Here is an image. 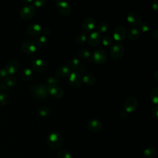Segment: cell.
<instances>
[{
  "label": "cell",
  "mask_w": 158,
  "mask_h": 158,
  "mask_svg": "<svg viewBox=\"0 0 158 158\" xmlns=\"http://www.w3.org/2000/svg\"><path fill=\"white\" fill-rule=\"evenodd\" d=\"M59 82V80L54 76H51L47 79V83L48 85H57Z\"/></svg>",
  "instance_id": "cell-37"
},
{
  "label": "cell",
  "mask_w": 158,
  "mask_h": 158,
  "mask_svg": "<svg viewBox=\"0 0 158 158\" xmlns=\"http://www.w3.org/2000/svg\"><path fill=\"white\" fill-rule=\"evenodd\" d=\"M139 25V31L143 33H146L149 30V25L146 22L141 23Z\"/></svg>",
  "instance_id": "cell-35"
},
{
  "label": "cell",
  "mask_w": 158,
  "mask_h": 158,
  "mask_svg": "<svg viewBox=\"0 0 158 158\" xmlns=\"http://www.w3.org/2000/svg\"><path fill=\"white\" fill-rule=\"evenodd\" d=\"M41 33L44 35V36H47L51 34V30L49 28H44L41 30Z\"/></svg>",
  "instance_id": "cell-40"
},
{
  "label": "cell",
  "mask_w": 158,
  "mask_h": 158,
  "mask_svg": "<svg viewBox=\"0 0 158 158\" xmlns=\"http://www.w3.org/2000/svg\"><path fill=\"white\" fill-rule=\"evenodd\" d=\"M56 5L59 12L62 15L67 16L70 14L71 7L67 2L65 1H57Z\"/></svg>",
  "instance_id": "cell-14"
},
{
  "label": "cell",
  "mask_w": 158,
  "mask_h": 158,
  "mask_svg": "<svg viewBox=\"0 0 158 158\" xmlns=\"http://www.w3.org/2000/svg\"><path fill=\"white\" fill-rule=\"evenodd\" d=\"M125 49L123 45L117 43L114 44L110 51L112 57L114 59H119L122 58L124 54Z\"/></svg>",
  "instance_id": "cell-6"
},
{
  "label": "cell",
  "mask_w": 158,
  "mask_h": 158,
  "mask_svg": "<svg viewBox=\"0 0 158 158\" xmlns=\"http://www.w3.org/2000/svg\"><path fill=\"white\" fill-rule=\"evenodd\" d=\"M22 50L27 54H32L37 50L36 44L31 41H27L22 44Z\"/></svg>",
  "instance_id": "cell-12"
},
{
  "label": "cell",
  "mask_w": 158,
  "mask_h": 158,
  "mask_svg": "<svg viewBox=\"0 0 158 158\" xmlns=\"http://www.w3.org/2000/svg\"><path fill=\"white\" fill-rule=\"evenodd\" d=\"M157 74H158V71H157V70H156V72H155V74H154V75H155V78H156V80H158V78H157Z\"/></svg>",
  "instance_id": "cell-44"
},
{
  "label": "cell",
  "mask_w": 158,
  "mask_h": 158,
  "mask_svg": "<svg viewBox=\"0 0 158 158\" xmlns=\"http://www.w3.org/2000/svg\"><path fill=\"white\" fill-rule=\"evenodd\" d=\"M32 66L33 69L39 73H43L48 69L47 63L43 59H36L32 62Z\"/></svg>",
  "instance_id": "cell-11"
},
{
  "label": "cell",
  "mask_w": 158,
  "mask_h": 158,
  "mask_svg": "<svg viewBox=\"0 0 158 158\" xmlns=\"http://www.w3.org/2000/svg\"><path fill=\"white\" fill-rule=\"evenodd\" d=\"M20 76L25 81H30L33 76L31 70L29 68H24L20 72Z\"/></svg>",
  "instance_id": "cell-22"
},
{
  "label": "cell",
  "mask_w": 158,
  "mask_h": 158,
  "mask_svg": "<svg viewBox=\"0 0 158 158\" xmlns=\"http://www.w3.org/2000/svg\"><path fill=\"white\" fill-rule=\"evenodd\" d=\"M138 107V101L133 97L128 98L124 102V108L127 113H131Z\"/></svg>",
  "instance_id": "cell-10"
},
{
  "label": "cell",
  "mask_w": 158,
  "mask_h": 158,
  "mask_svg": "<svg viewBox=\"0 0 158 158\" xmlns=\"http://www.w3.org/2000/svg\"><path fill=\"white\" fill-rule=\"evenodd\" d=\"M48 93L56 99H60L64 95L62 89L57 85H49L47 86Z\"/></svg>",
  "instance_id": "cell-8"
},
{
  "label": "cell",
  "mask_w": 158,
  "mask_h": 158,
  "mask_svg": "<svg viewBox=\"0 0 158 158\" xmlns=\"http://www.w3.org/2000/svg\"><path fill=\"white\" fill-rule=\"evenodd\" d=\"M35 12L36 10L34 6L30 4H25L20 9V15L23 19L28 20L34 16Z\"/></svg>",
  "instance_id": "cell-3"
},
{
  "label": "cell",
  "mask_w": 158,
  "mask_h": 158,
  "mask_svg": "<svg viewBox=\"0 0 158 158\" xmlns=\"http://www.w3.org/2000/svg\"><path fill=\"white\" fill-rule=\"evenodd\" d=\"M20 64L19 62L16 60H12L9 61L6 66H5V70L8 73L9 75H13L19 69Z\"/></svg>",
  "instance_id": "cell-13"
},
{
  "label": "cell",
  "mask_w": 158,
  "mask_h": 158,
  "mask_svg": "<svg viewBox=\"0 0 158 158\" xmlns=\"http://www.w3.org/2000/svg\"><path fill=\"white\" fill-rule=\"evenodd\" d=\"M143 154L145 158H154L157 154V151L154 147H148L143 151Z\"/></svg>",
  "instance_id": "cell-23"
},
{
  "label": "cell",
  "mask_w": 158,
  "mask_h": 158,
  "mask_svg": "<svg viewBox=\"0 0 158 158\" xmlns=\"http://www.w3.org/2000/svg\"><path fill=\"white\" fill-rule=\"evenodd\" d=\"M127 36V30L123 26H119L115 28L112 33L114 40L117 42L123 41Z\"/></svg>",
  "instance_id": "cell-7"
},
{
  "label": "cell",
  "mask_w": 158,
  "mask_h": 158,
  "mask_svg": "<svg viewBox=\"0 0 158 158\" xmlns=\"http://www.w3.org/2000/svg\"><path fill=\"white\" fill-rule=\"evenodd\" d=\"M42 28L38 23H33L29 25L27 29V34L30 36H38L41 33Z\"/></svg>",
  "instance_id": "cell-17"
},
{
  "label": "cell",
  "mask_w": 158,
  "mask_h": 158,
  "mask_svg": "<svg viewBox=\"0 0 158 158\" xmlns=\"http://www.w3.org/2000/svg\"><path fill=\"white\" fill-rule=\"evenodd\" d=\"M127 20L128 23L133 27L138 26L141 23V18L140 15L135 12L129 13L127 17Z\"/></svg>",
  "instance_id": "cell-15"
},
{
  "label": "cell",
  "mask_w": 158,
  "mask_h": 158,
  "mask_svg": "<svg viewBox=\"0 0 158 158\" xmlns=\"http://www.w3.org/2000/svg\"><path fill=\"white\" fill-rule=\"evenodd\" d=\"M4 83L7 88L12 87L16 83V78L14 76L8 75L6 78H5Z\"/></svg>",
  "instance_id": "cell-25"
},
{
  "label": "cell",
  "mask_w": 158,
  "mask_h": 158,
  "mask_svg": "<svg viewBox=\"0 0 158 158\" xmlns=\"http://www.w3.org/2000/svg\"><path fill=\"white\" fill-rule=\"evenodd\" d=\"M140 33L141 32L136 27H131L128 29V31H127V37L131 41H135L138 39L140 36Z\"/></svg>",
  "instance_id": "cell-21"
},
{
  "label": "cell",
  "mask_w": 158,
  "mask_h": 158,
  "mask_svg": "<svg viewBox=\"0 0 158 158\" xmlns=\"http://www.w3.org/2000/svg\"><path fill=\"white\" fill-rule=\"evenodd\" d=\"M48 39L46 36L42 35L40 37H39L37 40V44L40 46V47H43L44 45H46L48 43Z\"/></svg>",
  "instance_id": "cell-34"
},
{
  "label": "cell",
  "mask_w": 158,
  "mask_h": 158,
  "mask_svg": "<svg viewBox=\"0 0 158 158\" xmlns=\"http://www.w3.org/2000/svg\"><path fill=\"white\" fill-rule=\"evenodd\" d=\"M46 0H33V4L35 7L37 8H40L43 7L46 4Z\"/></svg>",
  "instance_id": "cell-36"
},
{
  "label": "cell",
  "mask_w": 158,
  "mask_h": 158,
  "mask_svg": "<svg viewBox=\"0 0 158 158\" xmlns=\"http://www.w3.org/2000/svg\"><path fill=\"white\" fill-rule=\"evenodd\" d=\"M152 115L155 119L158 118V106H156L152 110Z\"/></svg>",
  "instance_id": "cell-38"
},
{
  "label": "cell",
  "mask_w": 158,
  "mask_h": 158,
  "mask_svg": "<svg viewBox=\"0 0 158 158\" xmlns=\"http://www.w3.org/2000/svg\"><path fill=\"white\" fill-rule=\"evenodd\" d=\"M101 42L104 46H109L113 43V38L109 35H104L102 37Z\"/></svg>",
  "instance_id": "cell-29"
},
{
  "label": "cell",
  "mask_w": 158,
  "mask_h": 158,
  "mask_svg": "<svg viewBox=\"0 0 158 158\" xmlns=\"http://www.w3.org/2000/svg\"><path fill=\"white\" fill-rule=\"evenodd\" d=\"M9 101V96L5 93L0 92V106L6 105Z\"/></svg>",
  "instance_id": "cell-33"
},
{
  "label": "cell",
  "mask_w": 158,
  "mask_h": 158,
  "mask_svg": "<svg viewBox=\"0 0 158 158\" xmlns=\"http://www.w3.org/2000/svg\"><path fill=\"white\" fill-rule=\"evenodd\" d=\"M57 157V158H72V155L68 150L62 149L58 152Z\"/></svg>",
  "instance_id": "cell-28"
},
{
  "label": "cell",
  "mask_w": 158,
  "mask_h": 158,
  "mask_svg": "<svg viewBox=\"0 0 158 158\" xmlns=\"http://www.w3.org/2000/svg\"><path fill=\"white\" fill-rule=\"evenodd\" d=\"M82 80H83V82H84L85 84L89 86H93L96 83L95 77L91 74L85 75L82 77Z\"/></svg>",
  "instance_id": "cell-24"
},
{
  "label": "cell",
  "mask_w": 158,
  "mask_h": 158,
  "mask_svg": "<svg viewBox=\"0 0 158 158\" xmlns=\"http://www.w3.org/2000/svg\"><path fill=\"white\" fill-rule=\"evenodd\" d=\"M22 1H23V2L24 4H28L29 3H30V2H33V0H22Z\"/></svg>",
  "instance_id": "cell-43"
},
{
  "label": "cell",
  "mask_w": 158,
  "mask_h": 158,
  "mask_svg": "<svg viewBox=\"0 0 158 158\" xmlns=\"http://www.w3.org/2000/svg\"><path fill=\"white\" fill-rule=\"evenodd\" d=\"M90 55H91V54H90L89 51H88L86 49L82 48L78 51V56L80 58H81L83 59H88L90 57Z\"/></svg>",
  "instance_id": "cell-30"
},
{
  "label": "cell",
  "mask_w": 158,
  "mask_h": 158,
  "mask_svg": "<svg viewBox=\"0 0 158 158\" xmlns=\"http://www.w3.org/2000/svg\"><path fill=\"white\" fill-rule=\"evenodd\" d=\"M95 27V20L91 17L85 18L82 22V29L86 32H91Z\"/></svg>",
  "instance_id": "cell-18"
},
{
  "label": "cell",
  "mask_w": 158,
  "mask_h": 158,
  "mask_svg": "<svg viewBox=\"0 0 158 158\" xmlns=\"http://www.w3.org/2000/svg\"><path fill=\"white\" fill-rule=\"evenodd\" d=\"M30 92L32 96L36 99H43L48 96L47 86L44 84H36L30 88Z\"/></svg>",
  "instance_id": "cell-2"
},
{
  "label": "cell",
  "mask_w": 158,
  "mask_h": 158,
  "mask_svg": "<svg viewBox=\"0 0 158 158\" xmlns=\"http://www.w3.org/2000/svg\"><path fill=\"white\" fill-rule=\"evenodd\" d=\"M69 81L73 88H79L83 83L81 75L77 72L72 71L69 76Z\"/></svg>",
  "instance_id": "cell-4"
},
{
  "label": "cell",
  "mask_w": 158,
  "mask_h": 158,
  "mask_svg": "<svg viewBox=\"0 0 158 158\" xmlns=\"http://www.w3.org/2000/svg\"><path fill=\"white\" fill-rule=\"evenodd\" d=\"M69 67L71 69V70H73V71L77 72L81 75L86 72L85 68L77 58H73L69 61Z\"/></svg>",
  "instance_id": "cell-9"
},
{
  "label": "cell",
  "mask_w": 158,
  "mask_h": 158,
  "mask_svg": "<svg viewBox=\"0 0 158 158\" xmlns=\"http://www.w3.org/2000/svg\"><path fill=\"white\" fill-rule=\"evenodd\" d=\"M38 112L40 115L42 117H46L50 114L51 109L49 107L46 106H42L39 107L38 110Z\"/></svg>",
  "instance_id": "cell-26"
},
{
  "label": "cell",
  "mask_w": 158,
  "mask_h": 158,
  "mask_svg": "<svg viewBox=\"0 0 158 158\" xmlns=\"http://www.w3.org/2000/svg\"><path fill=\"white\" fill-rule=\"evenodd\" d=\"M109 28V26L107 23L106 22H101V23L99 24V25L97 27V30L98 33H106Z\"/></svg>",
  "instance_id": "cell-31"
},
{
  "label": "cell",
  "mask_w": 158,
  "mask_h": 158,
  "mask_svg": "<svg viewBox=\"0 0 158 158\" xmlns=\"http://www.w3.org/2000/svg\"><path fill=\"white\" fill-rule=\"evenodd\" d=\"M151 100L152 103L157 104L158 103V88L157 87H155L151 91L150 95Z\"/></svg>",
  "instance_id": "cell-27"
},
{
  "label": "cell",
  "mask_w": 158,
  "mask_h": 158,
  "mask_svg": "<svg viewBox=\"0 0 158 158\" xmlns=\"http://www.w3.org/2000/svg\"><path fill=\"white\" fill-rule=\"evenodd\" d=\"M88 128L92 132H98L102 128V123L98 119L93 118L88 121Z\"/></svg>",
  "instance_id": "cell-16"
},
{
  "label": "cell",
  "mask_w": 158,
  "mask_h": 158,
  "mask_svg": "<svg viewBox=\"0 0 158 158\" xmlns=\"http://www.w3.org/2000/svg\"><path fill=\"white\" fill-rule=\"evenodd\" d=\"M100 40H101L100 35L97 31H92L89 34L88 39L89 44L93 47H96L98 46L100 43Z\"/></svg>",
  "instance_id": "cell-19"
},
{
  "label": "cell",
  "mask_w": 158,
  "mask_h": 158,
  "mask_svg": "<svg viewBox=\"0 0 158 158\" xmlns=\"http://www.w3.org/2000/svg\"><path fill=\"white\" fill-rule=\"evenodd\" d=\"M64 142L62 135L57 131H52L48 135L47 143L48 146L52 149L60 148Z\"/></svg>",
  "instance_id": "cell-1"
},
{
  "label": "cell",
  "mask_w": 158,
  "mask_h": 158,
  "mask_svg": "<svg viewBox=\"0 0 158 158\" xmlns=\"http://www.w3.org/2000/svg\"><path fill=\"white\" fill-rule=\"evenodd\" d=\"M152 8L154 10L157 11L158 9V3H157V1L155 0L152 2Z\"/></svg>",
  "instance_id": "cell-41"
},
{
  "label": "cell",
  "mask_w": 158,
  "mask_h": 158,
  "mask_svg": "<svg viewBox=\"0 0 158 158\" xmlns=\"http://www.w3.org/2000/svg\"><path fill=\"white\" fill-rule=\"evenodd\" d=\"M107 59V55L105 51L102 49L96 50L93 54V60L96 64L101 65L106 62Z\"/></svg>",
  "instance_id": "cell-5"
},
{
  "label": "cell",
  "mask_w": 158,
  "mask_h": 158,
  "mask_svg": "<svg viewBox=\"0 0 158 158\" xmlns=\"http://www.w3.org/2000/svg\"><path fill=\"white\" fill-rule=\"evenodd\" d=\"M152 36L153 39H154L155 40L157 41L158 40V29H156L153 31V33L152 34Z\"/></svg>",
  "instance_id": "cell-42"
},
{
  "label": "cell",
  "mask_w": 158,
  "mask_h": 158,
  "mask_svg": "<svg viewBox=\"0 0 158 158\" xmlns=\"http://www.w3.org/2000/svg\"><path fill=\"white\" fill-rule=\"evenodd\" d=\"M8 73L6 71L5 69H0V78H5L8 76Z\"/></svg>",
  "instance_id": "cell-39"
},
{
  "label": "cell",
  "mask_w": 158,
  "mask_h": 158,
  "mask_svg": "<svg viewBox=\"0 0 158 158\" xmlns=\"http://www.w3.org/2000/svg\"><path fill=\"white\" fill-rule=\"evenodd\" d=\"M72 70L67 65H62L57 69L56 70V74L57 76L62 78H65L70 75Z\"/></svg>",
  "instance_id": "cell-20"
},
{
  "label": "cell",
  "mask_w": 158,
  "mask_h": 158,
  "mask_svg": "<svg viewBox=\"0 0 158 158\" xmlns=\"http://www.w3.org/2000/svg\"><path fill=\"white\" fill-rule=\"evenodd\" d=\"M86 41V36L85 33H81L78 34L76 37V43L78 44H83Z\"/></svg>",
  "instance_id": "cell-32"
}]
</instances>
